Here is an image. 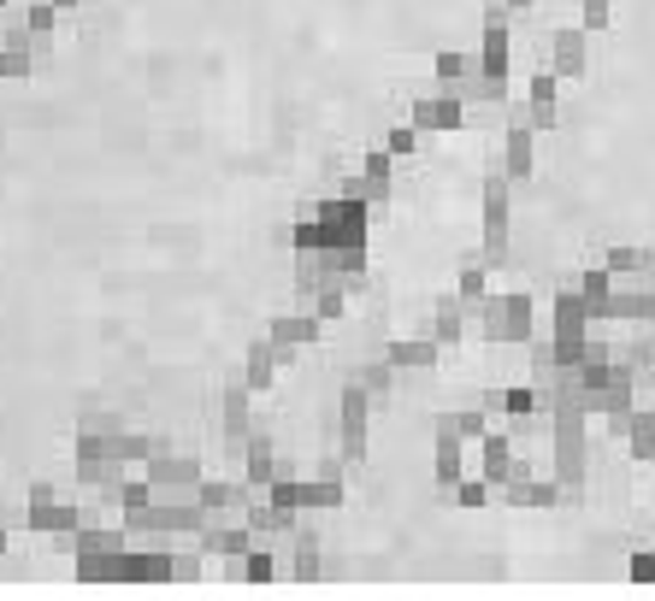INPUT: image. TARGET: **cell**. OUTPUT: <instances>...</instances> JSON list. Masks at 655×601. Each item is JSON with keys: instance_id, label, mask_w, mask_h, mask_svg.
Wrapping results in <instances>:
<instances>
[{"instance_id": "cell-12", "label": "cell", "mask_w": 655, "mask_h": 601, "mask_svg": "<svg viewBox=\"0 0 655 601\" xmlns=\"http://www.w3.org/2000/svg\"><path fill=\"white\" fill-rule=\"evenodd\" d=\"M278 472H284V461H278L272 436H248V442H242V478L255 484V489H267Z\"/></svg>"}, {"instance_id": "cell-4", "label": "cell", "mask_w": 655, "mask_h": 601, "mask_svg": "<svg viewBox=\"0 0 655 601\" xmlns=\"http://www.w3.org/2000/svg\"><path fill=\"white\" fill-rule=\"evenodd\" d=\"M143 472L154 478V489H201V454L178 449V442H160V449L148 454Z\"/></svg>"}, {"instance_id": "cell-9", "label": "cell", "mask_w": 655, "mask_h": 601, "mask_svg": "<svg viewBox=\"0 0 655 601\" xmlns=\"http://www.w3.org/2000/svg\"><path fill=\"white\" fill-rule=\"evenodd\" d=\"M290 578L295 583H319L325 578V536L314 525H302L290 536Z\"/></svg>"}, {"instance_id": "cell-34", "label": "cell", "mask_w": 655, "mask_h": 601, "mask_svg": "<svg viewBox=\"0 0 655 601\" xmlns=\"http://www.w3.org/2000/svg\"><path fill=\"white\" fill-rule=\"evenodd\" d=\"M48 501H59V489H54L48 478H36V484L24 489V519H30V513H42V508H48Z\"/></svg>"}, {"instance_id": "cell-25", "label": "cell", "mask_w": 655, "mask_h": 601, "mask_svg": "<svg viewBox=\"0 0 655 601\" xmlns=\"http://www.w3.org/2000/svg\"><path fill=\"white\" fill-rule=\"evenodd\" d=\"M113 449H118V461H124V466H148V454L160 449V442L143 436V431H118V436H113Z\"/></svg>"}, {"instance_id": "cell-41", "label": "cell", "mask_w": 655, "mask_h": 601, "mask_svg": "<svg viewBox=\"0 0 655 601\" xmlns=\"http://www.w3.org/2000/svg\"><path fill=\"white\" fill-rule=\"evenodd\" d=\"M0 555H7V531H0Z\"/></svg>"}, {"instance_id": "cell-35", "label": "cell", "mask_w": 655, "mask_h": 601, "mask_svg": "<svg viewBox=\"0 0 655 601\" xmlns=\"http://www.w3.org/2000/svg\"><path fill=\"white\" fill-rule=\"evenodd\" d=\"M485 472H490V478H502V472H508V442L502 436H485Z\"/></svg>"}, {"instance_id": "cell-15", "label": "cell", "mask_w": 655, "mask_h": 601, "mask_svg": "<svg viewBox=\"0 0 655 601\" xmlns=\"http://www.w3.org/2000/svg\"><path fill=\"white\" fill-rule=\"evenodd\" d=\"M24 24H30V54H36V66L54 54V24H59V7L54 0H36V7H24Z\"/></svg>"}, {"instance_id": "cell-22", "label": "cell", "mask_w": 655, "mask_h": 601, "mask_svg": "<svg viewBox=\"0 0 655 601\" xmlns=\"http://www.w3.org/2000/svg\"><path fill=\"white\" fill-rule=\"evenodd\" d=\"M431 472H437V489H455V484H461V436H443V431H437V461H431Z\"/></svg>"}, {"instance_id": "cell-14", "label": "cell", "mask_w": 655, "mask_h": 601, "mask_svg": "<svg viewBox=\"0 0 655 601\" xmlns=\"http://www.w3.org/2000/svg\"><path fill=\"white\" fill-rule=\"evenodd\" d=\"M437 348H443V342H437V337H408V342H384V354L389 360H396V372H431L437 366Z\"/></svg>"}, {"instance_id": "cell-11", "label": "cell", "mask_w": 655, "mask_h": 601, "mask_svg": "<svg viewBox=\"0 0 655 601\" xmlns=\"http://www.w3.org/2000/svg\"><path fill=\"white\" fill-rule=\"evenodd\" d=\"M502 230H508V189L502 178H485V248H490V260H502Z\"/></svg>"}, {"instance_id": "cell-23", "label": "cell", "mask_w": 655, "mask_h": 601, "mask_svg": "<svg viewBox=\"0 0 655 601\" xmlns=\"http://www.w3.org/2000/svg\"><path fill=\"white\" fill-rule=\"evenodd\" d=\"M230 566H237V583H255V590H267V583L278 578V560H272V555H267V548H260V543L248 548L242 560H230Z\"/></svg>"}, {"instance_id": "cell-7", "label": "cell", "mask_w": 655, "mask_h": 601, "mask_svg": "<svg viewBox=\"0 0 655 601\" xmlns=\"http://www.w3.org/2000/svg\"><path fill=\"white\" fill-rule=\"evenodd\" d=\"M242 519H248V531L260 536V543H290L295 531H302V513H290V508H278L272 496H248V508H242Z\"/></svg>"}, {"instance_id": "cell-33", "label": "cell", "mask_w": 655, "mask_h": 601, "mask_svg": "<svg viewBox=\"0 0 655 601\" xmlns=\"http://www.w3.org/2000/svg\"><path fill=\"white\" fill-rule=\"evenodd\" d=\"M30 71H36V59H30L24 47H0V77H12V83H24Z\"/></svg>"}, {"instance_id": "cell-43", "label": "cell", "mask_w": 655, "mask_h": 601, "mask_svg": "<svg viewBox=\"0 0 655 601\" xmlns=\"http://www.w3.org/2000/svg\"><path fill=\"white\" fill-rule=\"evenodd\" d=\"M0 7H7V0H0Z\"/></svg>"}, {"instance_id": "cell-5", "label": "cell", "mask_w": 655, "mask_h": 601, "mask_svg": "<svg viewBox=\"0 0 655 601\" xmlns=\"http://www.w3.org/2000/svg\"><path fill=\"white\" fill-rule=\"evenodd\" d=\"M248 395H255V384L237 372L225 389H218V436H225V449L242 454V442L255 436V419H248Z\"/></svg>"}, {"instance_id": "cell-36", "label": "cell", "mask_w": 655, "mask_h": 601, "mask_svg": "<svg viewBox=\"0 0 655 601\" xmlns=\"http://www.w3.org/2000/svg\"><path fill=\"white\" fill-rule=\"evenodd\" d=\"M461 300H466V307H478V300H485V277H478L473 265L461 272Z\"/></svg>"}, {"instance_id": "cell-18", "label": "cell", "mask_w": 655, "mask_h": 601, "mask_svg": "<svg viewBox=\"0 0 655 601\" xmlns=\"http://www.w3.org/2000/svg\"><path fill=\"white\" fill-rule=\"evenodd\" d=\"M520 330H526V295H508L485 307V337H520Z\"/></svg>"}, {"instance_id": "cell-8", "label": "cell", "mask_w": 655, "mask_h": 601, "mask_svg": "<svg viewBox=\"0 0 655 601\" xmlns=\"http://www.w3.org/2000/svg\"><path fill=\"white\" fill-rule=\"evenodd\" d=\"M272 337H278V348H284V360H295L302 348H319V337H325V319L314 307H302V313H278V319L267 325Z\"/></svg>"}, {"instance_id": "cell-26", "label": "cell", "mask_w": 655, "mask_h": 601, "mask_svg": "<svg viewBox=\"0 0 655 601\" xmlns=\"http://www.w3.org/2000/svg\"><path fill=\"white\" fill-rule=\"evenodd\" d=\"M77 431L118 436V431H131V424H124V413H113V407H83V419H77Z\"/></svg>"}, {"instance_id": "cell-17", "label": "cell", "mask_w": 655, "mask_h": 601, "mask_svg": "<svg viewBox=\"0 0 655 601\" xmlns=\"http://www.w3.org/2000/svg\"><path fill=\"white\" fill-rule=\"evenodd\" d=\"M248 489H255V484H207V478H201V489H195V496H201V508H207V513H242L248 508Z\"/></svg>"}, {"instance_id": "cell-16", "label": "cell", "mask_w": 655, "mask_h": 601, "mask_svg": "<svg viewBox=\"0 0 655 601\" xmlns=\"http://www.w3.org/2000/svg\"><path fill=\"white\" fill-rule=\"evenodd\" d=\"M77 525H83L77 501H48L42 513H30V519H24V531H42V536H71Z\"/></svg>"}, {"instance_id": "cell-37", "label": "cell", "mask_w": 655, "mask_h": 601, "mask_svg": "<svg viewBox=\"0 0 655 601\" xmlns=\"http://www.w3.org/2000/svg\"><path fill=\"white\" fill-rule=\"evenodd\" d=\"M455 501H461V508H478V501H485V484L461 478V484H455Z\"/></svg>"}, {"instance_id": "cell-3", "label": "cell", "mask_w": 655, "mask_h": 601, "mask_svg": "<svg viewBox=\"0 0 655 601\" xmlns=\"http://www.w3.org/2000/svg\"><path fill=\"white\" fill-rule=\"evenodd\" d=\"M71 478L83 484V489H106V496H118V484H124V461H118L113 436L77 431V436H71Z\"/></svg>"}, {"instance_id": "cell-10", "label": "cell", "mask_w": 655, "mask_h": 601, "mask_svg": "<svg viewBox=\"0 0 655 601\" xmlns=\"http://www.w3.org/2000/svg\"><path fill=\"white\" fill-rule=\"evenodd\" d=\"M278 366H284V348H278L272 330H267V337H255V342H248V354H242V377L255 384V395H267V389H272Z\"/></svg>"}, {"instance_id": "cell-13", "label": "cell", "mask_w": 655, "mask_h": 601, "mask_svg": "<svg viewBox=\"0 0 655 601\" xmlns=\"http://www.w3.org/2000/svg\"><path fill=\"white\" fill-rule=\"evenodd\" d=\"M131 548V531H113V525H77L71 531V560L77 555H118Z\"/></svg>"}, {"instance_id": "cell-38", "label": "cell", "mask_w": 655, "mask_h": 601, "mask_svg": "<svg viewBox=\"0 0 655 601\" xmlns=\"http://www.w3.org/2000/svg\"><path fill=\"white\" fill-rule=\"evenodd\" d=\"M207 555V548H201ZM201 555H178V583H201Z\"/></svg>"}, {"instance_id": "cell-28", "label": "cell", "mask_w": 655, "mask_h": 601, "mask_svg": "<svg viewBox=\"0 0 655 601\" xmlns=\"http://www.w3.org/2000/svg\"><path fill=\"white\" fill-rule=\"evenodd\" d=\"M342 508V478H314L307 484V513H331Z\"/></svg>"}, {"instance_id": "cell-24", "label": "cell", "mask_w": 655, "mask_h": 601, "mask_svg": "<svg viewBox=\"0 0 655 601\" xmlns=\"http://www.w3.org/2000/svg\"><path fill=\"white\" fill-rule=\"evenodd\" d=\"M267 496L278 501V508H290V513H307V484L290 478V472H278V478L267 484Z\"/></svg>"}, {"instance_id": "cell-19", "label": "cell", "mask_w": 655, "mask_h": 601, "mask_svg": "<svg viewBox=\"0 0 655 601\" xmlns=\"http://www.w3.org/2000/svg\"><path fill=\"white\" fill-rule=\"evenodd\" d=\"M342 195H354V201H366V207H384L389 195H396V178H372V171H349V178L337 183Z\"/></svg>"}, {"instance_id": "cell-6", "label": "cell", "mask_w": 655, "mask_h": 601, "mask_svg": "<svg viewBox=\"0 0 655 601\" xmlns=\"http://www.w3.org/2000/svg\"><path fill=\"white\" fill-rule=\"evenodd\" d=\"M408 118L419 124V131H461V124H466V101H461L455 89L437 83L431 94H419V101H414Z\"/></svg>"}, {"instance_id": "cell-30", "label": "cell", "mask_w": 655, "mask_h": 601, "mask_svg": "<svg viewBox=\"0 0 655 601\" xmlns=\"http://www.w3.org/2000/svg\"><path fill=\"white\" fill-rule=\"evenodd\" d=\"M419 136H426V131H419V124L408 118V124H396V131H389V136H384V148H389V154H396V160H414Z\"/></svg>"}, {"instance_id": "cell-39", "label": "cell", "mask_w": 655, "mask_h": 601, "mask_svg": "<svg viewBox=\"0 0 655 601\" xmlns=\"http://www.w3.org/2000/svg\"><path fill=\"white\" fill-rule=\"evenodd\" d=\"M561 71H579V42L561 36Z\"/></svg>"}, {"instance_id": "cell-29", "label": "cell", "mask_w": 655, "mask_h": 601, "mask_svg": "<svg viewBox=\"0 0 655 601\" xmlns=\"http://www.w3.org/2000/svg\"><path fill=\"white\" fill-rule=\"evenodd\" d=\"M437 431L443 436H485V413H437Z\"/></svg>"}, {"instance_id": "cell-31", "label": "cell", "mask_w": 655, "mask_h": 601, "mask_svg": "<svg viewBox=\"0 0 655 601\" xmlns=\"http://www.w3.org/2000/svg\"><path fill=\"white\" fill-rule=\"evenodd\" d=\"M526 171H532V136L513 131L508 136V178H526Z\"/></svg>"}, {"instance_id": "cell-2", "label": "cell", "mask_w": 655, "mask_h": 601, "mask_svg": "<svg viewBox=\"0 0 655 601\" xmlns=\"http://www.w3.org/2000/svg\"><path fill=\"white\" fill-rule=\"evenodd\" d=\"M372 407H379V395H372L361 377H349L337 395V454L349 466H361L366 449H372Z\"/></svg>"}, {"instance_id": "cell-42", "label": "cell", "mask_w": 655, "mask_h": 601, "mask_svg": "<svg viewBox=\"0 0 655 601\" xmlns=\"http://www.w3.org/2000/svg\"><path fill=\"white\" fill-rule=\"evenodd\" d=\"M513 7H520V0H513Z\"/></svg>"}, {"instance_id": "cell-40", "label": "cell", "mask_w": 655, "mask_h": 601, "mask_svg": "<svg viewBox=\"0 0 655 601\" xmlns=\"http://www.w3.org/2000/svg\"><path fill=\"white\" fill-rule=\"evenodd\" d=\"M54 7H59V12H71V7H77V0H54Z\"/></svg>"}, {"instance_id": "cell-32", "label": "cell", "mask_w": 655, "mask_h": 601, "mask_svg": "<svg viewBox=\"0 0 655 601\" xmlns=\"http://www.w3.org/2000/svg\"><path fill=\"white\" fill-rule=\"evenodd\" d=\"M431 71H437V83H443V89H455L466 77V54H449V47H443V54L431 59Z\"/></svg>"}, {"instance_id": "cell-1", "label": "cell", "mask_w": 655, "mask_h": 601, "mask_svg": "<svg viewBox=\"0 0 655 601\" xmlns=\"http://www.w3.org/2000/svg\"><path fill=\"white\" fill-rule=\"evenodd\" d=\"M366 201H354V195H337L331 201H314L302 218H295V230H290V254L295 248H307V254H331V248H366Z\"/></svg>"}, {"instance_id": "cell-20", "label": "cell", "mask_w": 655, "mask_h": 601, "mask_svg": "<svg viewBox=\"0 0 655 601\" xmlns=\"http://www.w3.org/2000/svg\"><path fill=\"white\" fill-rule=\"evenodd\" d=\"M354 377H361V384L372 389V395H379V401H389V395H396V360H389V354H372V360H361V366H354Z\"/></svg>"}, {"instance_id": "cell-27", "label": "cell", "mask_w": 655, "mask_h": 601, "mask_svg": "<svg viewBox=\"0 0 655 601\" xmlns=\"http://www.w3.org/2000/svg\"><path fill=\"white\" fill-rule=\"evenodd\" d=\"M148 501H154V478H148V472H143V478H124L118 484V513H143Z\"/></svg>"}, {"instance_id": "cell-21", "label": "cell", "mask_w": 655, "mask_h": 601, "mask_svg": "<svg viewBox=\"0 0 655 601\" xmlns=\"http://www.w3.org/2000/svg\"><path fill=\"white\" fill-rule=\"evenodd\" d=\"M461 313H466V300H461V295H443V300L431 307V337L455 348V342H461Z\"/></svg>"}]
</instances>
